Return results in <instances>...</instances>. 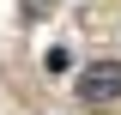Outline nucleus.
Here are the masks:
<instances>
[{"label": "nucleus", "mask_w": 121, "mask_h": 115, "mask_svg": "<svg viewBox=\"0 0 121 115\" xmlns=\"http://www.w3.org/2000/svg\"><path fill=\"white\" fill-rule=\"evenodd\" d=\"M43 67H48V73H67V67H73V55H67V49H48Z\"/></svg>", "instance_id": "obj_2"}, {"label": "nucleus", "mask_w": 121, "mask_h": 115, "mask_svg": "<svg viewBox=\"0 0 121 115\" xmlns=\"http://www.w3.org/2000/svg\"><path fill=\"white\" fill-rule=\"evenodd\" d=\"M18 6H24V18H48V6H55V0H18Z\"/></svg>", "instance_id": "obj_3"}, {"label": "nucleus", "mask_w": 121, "mask_h": 115, "mask_svg": "<svg viewBox=\"0 0 121 115\" xmlns=\"http://www.w3.org/2000/svg\"><path fill=\"white\" fill-rule=\"evenodd\" d=\"M121 97V61H97V67H85L79 73V103H115Z\"/></svg>", "instance_id": "obj_1"}]
</instances>
